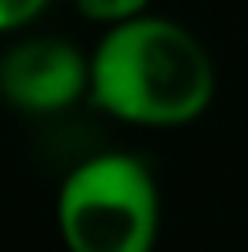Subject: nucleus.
I'll use <instances>...</instances> for the list:
<instances>
[{
  "instance_id": "f257e3e1",
  "label": "nucleus",
  "mask_w": 248,
  "mask_h": 252,
  "mask_svg": "<svg viewBox=\"0 0 248 252\" xmlns=\"http://www.w3.org/2000/svg\"><path fill=\"white\" fill-rule=\"evenodd\" d=\"M91 102L139 128H183L208 110L216 66L186 26L157 15L110 26L91 51Z\"/></svg>"
},
{
  "instance_id": "f03ea898",
  "label": "nucleus",
  "mask_w": 248,
  "mask_h": 252,
  "mask_svg": "<svg viewBox=\"0 0 248 252\" xmlns=\"http://www.w3.org/2000/svg\"><path fill=\"white\" fill-rule=\"evenodd\" d=\"M55 223L70 252H153L161 194L132 154H95L58 187Z\"/></svg>"
},
{
  "instance_id": "7ed1b4c3",
  "label": "nucleus",
  "mask_w": 248,
  "mask_h": 252,
  "mask_svg": "<svg viewBox=\"0 0 248 252\" xmlns=\"http://www.w3.org/2000/svg\"><path fill=\"white\" fill-rule=\"evenodd\" d=\"M91 84V59L70 40L29 37L0 55V99L22 114H58Z\"/></svg>"
},
{
  "instance_id": "20e7f679",
  "label": "nucleus",
  "mask_w": 248,
  "mask_h": 252,
  "mask_svg": "<svg viewBox=\"0 0 248 252\" xmlns=\"http://www.w3.org/2000/svg\"><path fill=\"white\" fill-rule=\"evenodd\" d=\"M146 7H150V0H77V11L102 26L132 22L139 15H146Z\"/></svg>"
},
{
  "instance_id": "39448f33",
  "label": "nucleus",
  "mask_w": 248,
  "mask_h": 252,
  "mask_svg": "<svg viewBox=\"0 0 248 252\" xmlns=\"http://www.w3.org/2000/svg\"><path fill=\"white\" fill-rule=\"evenodd\" d=\"M44 7H48V0H0V33L33 22Z\"/></svg>"
}]
</instances>
